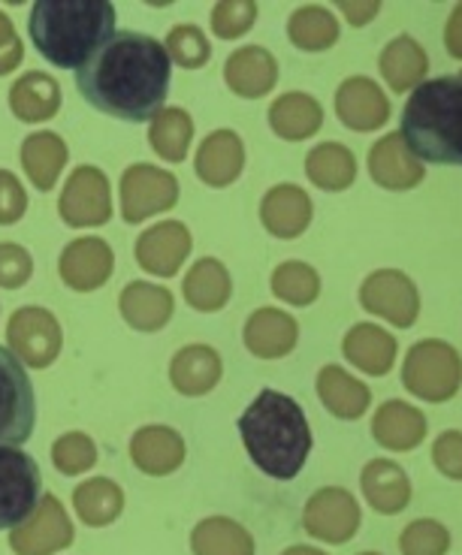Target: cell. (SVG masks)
Instances as JSON below:
<instances>
[{
    "label": "cell",
    "mask_w": 462,
    "mask_h": 555,
    "mask_svg": "<svg viewBox=\"0 0 462 555\" xmlns=\"http://www.w3.org/2000/svg\"><path fill=\"white\" fill-rule=\"evenodd\" d=\"M172 79L164 42L140 30H118L76 69V85L91 106L118 121L142 125L164 109Z\"/></svg>",
    "instance_id": "1"
},
{
    "label": "cell",
    "mask_w": 462,
    "mask_h": 555,
    "mask_svg": "<svg viewBox=\"0 0 462 555\" xmlns=\"http://www.w3.org/2000/svg\"><path fill=\"white\" fill-rule=\"evenodd\" d=\"M242 444L252 462L275 480H294L311 453V429L296 399L264 389L239 416Z\"/></svg>",
    "instance_id": "2"
},
{
    "label": "cell",
    "mask_w": 462,
    "mask_h": 555,
    "mask_svg": "<svg viewBox=\"0 0 462 555\" xmlns=\"http://www.w3.org/2000/svg\"><path fill=\"white\" fill-rule=\"evenodd\" d=\"M115 7L103 0H40L28 34L34 49L61 69H79L113 37Z\"/></svg>",
    "instance_id": "3"
},
{
    "label": "cell",
    "mask_w": 462,
    "mask_h": 555,
    "mask_svg": "<svg viewBox=\"0 0 462 555\" xmlns=\"http://www.w3.org/2000/svg\"><path fill=\"white\" fill-rule=\"evenodd\" d=\"M399 133L421 164L462 167V73L418 85L402 109Z\"/></svg>",
    "instance_id": "4"
},
{
    "label": "cell",
    "mask_w": 462,
    "mask_h": 555,
    "mask_svg": "<svg viewBox=\"0 0 462 555\" xmlns=\"http://www.w3.org/2000/svg\"><path fill=\"white\" fill-rule=\"evenodd\" d=\"M402 384L423 402H450L462 384L460 350L441 338H423L406 353Z\"/></svg>",
    "instance_id": "5"
},
{
    "label": "cell",
    "mask_w": 462,
    "mask_h": 555,
    "mask_svg": "<svg viewBox=\"0 0 462 555\" xmlns=\"http://www.w3.org/2000/svg\"><path fill=\"white\" fill-rule=\"evenodd\" d=\"M37 426V396L13 350L0 347V447L28 441Z\"/></svg>",
    "instance_id": "6"
},
{
    "label": "cell",
    "mask_w": 462,
    "mask_h": 555,
    "mask_svg": "<svg viewBox=\"0 0 462 555\" xmlns=\"http://www.w3.org/2000/svg\"><path fill=\"white\" fill-rule=\"evenodd\" d=\"M42 495L40 465L18 447H0V531L37 514Z\"/></svg>",
    "instance_id": "7"
},
{
    "label": "cell",
    "mask_w": 462,
    "mask_h": 555,
    "mask_svg": "<svg viewBox=\"0 0 462 555\" xmlns=\"http://www.w3.org/2000/svg\"><path fill=\"white\" fill-rule=\"evenodd\" d=\"M360 302L369 314L384 318L399 330H411L421 314L418 284L399 269H375L360 287Z\"/></svg>",
    "instance_id": "8"
},
{
    "label": "cell",
    "mask_w": 462,
    "mask_h": 555,
    "mask_svg": "<svg viewBox=\"0 0 462 555\" xmlns=\"http://www.w3.org/2000/svg\"><path fill=\"white\" fill-rule=\"evenodd\" d=\"M179 203V179L152 164H133L121 176V218L140 223Z\"/></svg>",
    "instance_id": "9"
},
{
    "label": "cell",
    "mask_w": 462,
    "mask_h": 555,
    "mask_svg": "<svg viewBox=\"0 0 462 555\" xmlns=\"http://www.w3.org/2000/svg\"><path fill=\"white\" fill-rule=\"evenodd\" d=\"M7 341L25 365L46 369L57 360L64 333L49 308L25 306L18 308L7 323Z\"/></svg>",
    "instance_id": "10"
},
{
    "label": "cell",
    "mask_w": 462,
    "mask_h": 555,
    "mask_svg": "<svg viewBox=\"0 0 462 555\" xmlns=\"http://www.w3.org/2000/svg\"><path fill=\"white\" fill-rule=\"evenodd\" d=\"M57 211L70 227H100L113 218L110 179L98 167H76L57 199Z\"/></svg>",
    "instance_id": "11"
},
{
    "label": "cell",
    "mask_w": 462,
    "mask_h": 555,
    "mask_svg": "<svg viewBox=\"0 0 462 555\" xmlns=\"http://www.w3.org/2000/svg\"><path fill=\"white\" fill-rule=\"evenodd\" d=\"M303 522L308 534L318 541L348 543L360 528V504L350 492L330 486L308 499Z\"/></svg>",
    "instance_id": "12"
},
{
    "label": "cell",
    "mask_w": 462,
    "mask_h": 555,
    "mask_svg": "<svg viewBox=\"0 0 462 555\" xmlns=\"http://www.w3.org/2000/svg\"><path fill=\"white\" fill-rule=\"evenodd\" d=\"M61 281L76 293H91L103 287L115 269L113 248L98 236H85L70 242L67 248L61 250Z\"/></svg>",
    "instance_id": "13"
},
{
    "label": "cell",
    "mask_w": 462,
    "mask_h": 555,
    "mask_svg": "<svg viewBox=\"0 0 462 555\" xmlns=\"http://www.w3.org/2000/svg\"><path fill=\"white\" fill-rule=\"evenodd\" d=\"M338 121L357 133H369L387 125L390 118V100L381 91L378 82L369 76H348L336 91Z\"/></svg>",
    "instance_id": "14"
},
{
    "label": "cell",
    "mask_w": 462,
    "mask_h": 555,
    "mask_svg": "<svg viewBox=\"0 0 462 555\" xmlns=\"http://www.w3.org/2000/svg\"><path fill=\"white\" fill-rule=\"evenodd\" d=\"M191 254V233L179 221H161L137 238V260L145 272L172 278Z\"/></svg>",
    "instance_id": "15"
},
{
    "label": "cell",
    "mask_w": 462,
    "mask_h": 555,
    "mask_svg": "<svg viewBox=\"0 0 462 555\" xmlns=\"http://www.w3.org/2000/svg\"><path fill=\"white\" fill-rule=\"evenodd\" d=\"M369 176H372L375 184L387 188V191H411V188L421 184L426 169L411 154L402 133H387L369 152Z\"/></svg>",
    "instance_id": "16"
},
{
    "label": "cell",
    "mask_w": 462,
    "mask_h": 555,
    "mask_svg": "<svg viewBox=\"0 0 462 555\" xmlns=\"http://www.w3.org/2000/svg\"><path fill=\"white\" fill-rule=\"evenodd\" d=\"M73 541V526L61 501L42 499L37 514L30 516L25 526H18L13 534V550L22 555H52L64 550Z\"/></svg>",
    "instance_id": "17"
},
{
    "label": "cell",
    "mask_w": 462,
    "mask_h": 555,
    "mask_svg": "<svg viewBox=\"0 0 462 555\" xmlns=\"http://www.w3.org/2000/svg\"><path fill=\"white\" fill-rule=\"evenodd\" d=\"M224 79L239 98H264L279 82V61L264 46H242L227 57Z\"/></svg>",
    "instance_id": "18"
},
{
    "label": "cell",
    "mask_w": 462,
    "mask_h": 555,
    "mask_svg": "<svg viewBox=\"0 0 462 555\" xmlns=\"http://www.w3.org/2000/svg\"><path fill=\"white\" fill-rule=\"evenodd\" d=\"M315 206L299 184H275L260 203V221L275 238L303 236L311 223Z\"/></svg>",
    "instance_id": "19"
},
{
    "label": "cell",
    "mask_w": 462,
    "mask_h": 555,
    "mask_svg": "<svg viewBox=\"0 0 462 555\" xmlns=\"http://www.w3.org/2000/svg\"><path fill=\"white\" fill-rule=\"evenodd\" d=\"M196 176L211 188H227L242 176L245 167V145L233 130H215L203 139L194 157Z\"/></svg>",
    "instance_id": "20"
},
{
    "label": "cell",
    "mask_w": 462,
    "mask_h": 555,
    "mask_svg": "<svg viewBox=\"0 0 462 555\" xmlns=\"http://www.w3.org/2000/svg\"><path fill=\"white\" fill-rule=\"evenodd\" d=\"M299 326L281 308H257L245 323V347L260 360H281L296 347Z\"/></svg>",
    "instance_id": "21"
},
{
    "label": "cell",
    "mask_w": 462,
    "mask_h": 555,
    "mask_svg": "<svg viewBox=\"0 0 462 555\" xmlns=\"http://www.w3.org/2000/svg\"><path fill=\"white\" fill-rule=\"evenodd\" d=\"M342 350H345V360L350 365H357L360 372L372 377H384L396 362L399 345L387 330H381L375 323H357L345 335Z\"/></svg>",
    "instance_id": "22"
},
{
    "label": "cell",
    "mask_w": 462,
    "mask_h": 555,
    "mask_svg": "<svg viewBox=\"0 0 462 555\" xmlns=\"http://www.w3.org/2000/svg\"><path fill=\"white\" fill-rule=\"evenodd\" d=\"M221 375H224V362L209 345L182 347L169 362V380L182 396H206L209 389L218 387Z\"/></svg>",
    "instance_id": "23"
},
{
    "label": "cell",
    "mask_w": 462,
    "mask_h": 555,
    "mask_svg": "<svg viewBox=\"0 0 462 555\" xmlns=\"http://www.w3.org/2000/svg\"><path fill=\"white\" fill-rule=\"evenodd\" d=\"M372 438L381 447L396 450V453L414 450L426 438V416L414 404L402 402V399L384 402L378 408L375 420H372Z\"/></svg>",
    "instance_id": "24"
},
{
    "label": "cell",
    "mask_w": 462,
    "mask_h": 555,
    "mask_svg": "<svg viewBox=\"0 0 462 555\" xmlns=\"http://www.w3.org/2000/svg\"><path fill=\"white\" fill-rule=\"evenodd\" d=\"M118 308H121V318L133 330H140V333H157L172 318L176 299H172V293L167 287L145 284V281H130L125 291H121Z\"/></svg>",
    "instance_id": "25"
},
{
    "label": "cell",
    "mask_w": 462,
    "mask_h": 555,
    "mask_svg": "<svg viewBox=\"0 0 462 555\" xmlns=\"http://www.w3.org/2000/svg\"><path fill=\"white\" fill-rule=\"evenodd\" d=\"M360 483H363L365 501L378 514L396 516L411 504V480L390 459H372L360 474Z\"/></svg>",
    "instance_id": "26"
},
{
    "label": "cell",
    "mask_w": 462,
    "mask_h": 555,
    "mask_svg": "<svg viewBox=\"0 0 462 555\" xmlns=\"http://www.w3.org/2000/svg\"><path fill=\"white\" fill-rule=\"evenodd\" d=\"M381 76L387 79L390 91L396 94H406L414 91L418 85L426 82V73H429V57L423 52V46L408 34H399L396 40L384 46V52L378 57Z\"/></svg>",
    "instance_id": "27"
},
{
    "label": "cell",
    "mask_w": 462,
    "mask_h": 555,
    "mask_svg": "<svg viewBox=\"0 0 462 555\" xmlns=\"http://www.w3.org/2000/svg\"><path fill=\"white\" fill-rule=\"evenodd\" d=\"M10 109L25 125L49 121L61 109V85L40 69H30L10 88Z\"/></svg>",
    "instance_id": "28"
},
{
    "label": "cell",
    "mask_w": 462,
    "mask_h": 555,
    "mask_svg": "<svg viewBox=\"0 0 462 555\" xmlns=\"http://www.w3.org/2000/svg\"><path fill=\"white\" fill-rule=\"evenodd\" d=\"M318 396L326 411L338 420H360L372 404V389L348 375L342 365H323L318 375Z\"/></svg>",
    "instance_id": "29"
},
{
    "label": "cell",
    "mask_w": 462,
    "mask_h": 555,
    "mask_svg": "<svg viewBox=\"0 0 462 555\" xmlns=\"http://www.w3.org/2000/svg\"><path fill=\"white\" fill-rule=\"evenodd\" d=\"M323 125V109L306 91H287L269 106V127L287 142H303L315 137Z\"/></svg>",
    "instance_id": "30"
},
{
    "label": "cell",
    "mask_w": 462,
    "mask_h": 555,
    "mask_svg": "<svg viewBox=\"0 0 462 555\" xmlns=\"http://www.w3.org/2000/svg\"><path fill=\"white\" fill-rule=\"evenodd\" d=\"M130 456L145 474H169L182 465L184 441L169 426H145L130 441Z\"/></svg>",
    "instance_id": "31"
},
{
    "label": "cell",
    "mask_w": 462,
    "mask_h": 555,
    "mask_svg": "<svg viewBox=\"0 0 462 555\" xmlns=\"http://www.w3.org/2000/svg\"><path fill=\"white\" fill-rule=\"evenodd\" d=\"M184 299L188 306L196 311H218L230 302V293H233V278L227 272V266L215 257H203L196 260L182 284Z\"/></svg>",
    "instance_id": "32"
},
{
    "label": "cell",
    "mask_w": 462,
    "mask_h": 555,
    "mask_svg": "<svg viewBox=\"0 0 462 555\" xmlns=\"http://www.w3.org/2000/svg\"><path fill=\"white\" fill-rule=\"evenodd\" d=\"M64 164H67V142L52 130L30 133L22 142V167L37 191H52Z\"/></svg>",
    "instance_id": "33"
},
{
    "label": "cell",
    "mask_w": 462,
    "mask_h": 555,
    "mask_svg": "<svg viewBox=\"0 0 462 555\" xmlns=\"http://www.w3.org/2000/svg\"><path fill=\"white\" fill-rule=\"evenodd\" d=\"M306 176L321 191H345L357 179V157L342 142H321L306 154Z\"/></svg>",
    "instance_id": "34"
},
{
    "label": "cell",
    "mask_w": 462,
    "mask_h": 555,
    "mask_svg": "<svg viewBox=\"0 0 462 555\" xmlns=\"http://www.w3.org/2000/svg\"><path fill=\"white\" fill-rule=\"evenodd\" d=\"M287 37L303 52H326L338 42V18L326 7H299L287 18Z\"/></svg>",
    "instance_id": "35"
},
{
    "label": "cell",
    "mask_w": 462,
    "mask_h": 555,
    "mask_svg": "<svg viewBox=\"0 0 462 555\" xmlns=\"http://www.w3.org/2000/svg\"><path fill=\"white\" fill-rule=\"evenodd\" d=\"M149 139H152V149L169 164H182L191 149V139H194V121L184 109H161L152 118L149 127Z\"/></svg>",
    "instance_id": "36"
},
{
    "label": "cell",
    "mask_w": 462,
    "mask_h": 555,
    "mask_svg": "<svg viewBox=\"0 0 462 555\" xmlns=\"http://www.w3.org/2000/svg\"><path fill=\"white\" fill-rule=\"evenodd\" d=\"M196 555H254V541L233 519H206L191 538Z\"/></svg>",
    "instance_id": "37"
},
{
    "label": "cell",
    "mask_w": 462,
    "mask_h": 555,
    "mask_svg": "<svg viewBox=\"0 0 462 555\" xmlns=\"http://www.w3.org/2000/svg\"><path fill=\"white\" fill-rule=\"evenodd\" d=\"M121 507H125V495L106 477L88 480V483L76 489V511H79V516H82L88 526H106V522H113L115 516L121 514Z\"/></svg>",
    "instance_id": "38"
},
{
    "label": "cell",
    "mask_w": 462,
    "mask_h": 555,
    "mask_svg": "<svg viewBox=\"0 0 462 555\" xmlns=\"http://www.w3.org/2000/svg\"><path fill=\"white\" fill-rule=\"evenodd\" d=\"M272 293L291 306H311L321 296V275L303 260H287L272 272Z\"/></svg>",
    "instance_id": "39"
},
{
    "label": "cell",
    "mask_w": 462,
    "mask_h": 555,
    "mask_svg": "<svg viewBox=\"0 0 462 555\" xmlns=\"http://www.w3.org/2000/svg\"><path fill=\"white\" fill-rule=\"evenodd\" d=\"M164 49H167L169 61H176L184 69L206 67L211 57V46L206 40V34L194 28V25H179V28L169 30Z\"/></svg>",
    "instance_id": "40"
},
{
    "label": "cell",
    "mask_w": 462,
    "mask_h": 555,
    "mask_svg": "<svg viewBox=\"0 0 462 555\" xmlns=\"http://www.w3.org/2000/svg\"><path fill=\"white\" fill-rule=\"evenodd\" d=\"M399 546L406 555H445L450 550L448 528L435 519H418L402 531Z\"/></svg>",
    "instance_id": "41"
},
{
    "label": "cell",
    "mask_w": 462,
    "mask_h": 555,
    "mask_svg": "<svg viewBox=\"0 0 462 555\" xmlns=\"http://www.w3.org/2000/svg\"><path fill=\"white\" fill-rule=\"evenodd\" d=\"M52 459H55L57 472L79 474L94 465L98 447H94V441H91L88 435H82V431H67V435H61L55 441V447H52Z\"/></svg>",
    "instance_id": "42"
},
{
    "label": "cell",
    "mask_w": 462,
    "mask_h": 555,
    "mask_svg": "<svg viewBox=\"0 0 462 555\" xmlns=\"http://www.w3.org/2000/svg\"><path fill=\"white\" fill-rule=\"evenodd\" d=\"M257 18V3L252 0H227L211 10V28L221 40H236L242 34H248Z\"/></svg>",
    "instance_id": "43"
},
{
    "label": "cell",
    "mask_w": 462,
    "mask_h": 555,
    "mask_svg": "<svg viewBox=\"0 0 462 555\" xmlns=\"http://www.w3.org/2000/svg\"><path fill=\"white\" fill-rule=\"evenodd\" d=\"M30 275H34V260L28 250L15 242H0V287L15 291L28 284Z\"/></svg>",
    "instance_id": "44"
},
{
    "label": "cell",
    "mask_w": 462,
    "mask_h": 555,
    "mask_svg": "<svg viewBox=\"0 0 462 555\" xmlns=\"http://www.w3.org/2000/svg\"><path fill=\"white\" fill-rule=\"evenodd\" d=\"M433 462L438 472L450 480H462V431L448 429L435 438Z\"/></svg>",
    "instance_id": "45"
},
{
    "label": "cell",
    "mask_w": 462,
    "mask_h": 555,
    "mask_svg": "<svg viewBox=\"0 0 462 555\" xmlns=\"http://www.w3.org/2000/svg\"><path fill=\"white\" fill-rule=\"evenodd\" d=\"M25 211H28V194H25L22 181L15 179L13 172L0 169V223L10 227V223L22 221Z\"/></svg>",
    "instance_id": "46"
},
{
    "label": "cell",
    "mask_w": 462,
    "mask_h": 555,
    "mask_svg": "<svg viewBox=\"0 0 462 555\" xmlns=\"http://www.w3.org/2000/svg\"><path fill=\"white\" fill-rule=\"evenodd\" d=\"M338 10L354 28H363L381 13V0H345V3H338Z\"/></svg>",
    "instance_id": "47"
},
{
    "label": "cell",
    "mask_w": 462,
    "mask_h": 555,
    "mask_svg": "<svg viewBox=\"0 0 462 555\" xmlns=\"http://www.w3.org/2000/svg\"><path fill=\"white\" fill-rule=\"evenodd\" d=\"M445 46H448V55L462 61V3L450 13L448 28H445Z\"/></svg>",
    "instance_id": "48"
},
{
    "label": "cell",
    "mask_w": 462,
    "mask_h": 555,
    "mask_svg": "<svg viewBox=\"0 0 462 555\" xmlns=\"http://www.w3.org/2000/svg\"><path fill=\"white\" fill-rule=\"evenodd\" d=\"M15 42H22V40H18V34H15L13 22L0 13V52H3V49H13Z\"/></svg>",
    "instance_id": "49"
},
{
    "label": "cell",
    "mask_w": 462,
    "mask_h": 555,
    "mask_svg": "<svg viewBox=\"0 0 462 555\" xmlns=\"http://www.w3.org/2000/svg\"><path fill=\"white\" fill-rule=\"evenodd\" d=\"M281 555H326L321 550H311V546H294V550H287V553Z\"/></svg>",
    "instance_id": "50"
},
{
    "label": "cell",
    "mask_w": 462,
    "mask_h": 555,
    "mask_svg": "<svg viewBox=\"0 0 462 555\" xmlns=\"http://www.w3.org/2000/svg\"><path fill=\"white\" fill-rule=\"evenodd\" d=\"M360 555H378V553H360Z\"/></svg>",
    "instance_id": "51"
}]
</instances>
